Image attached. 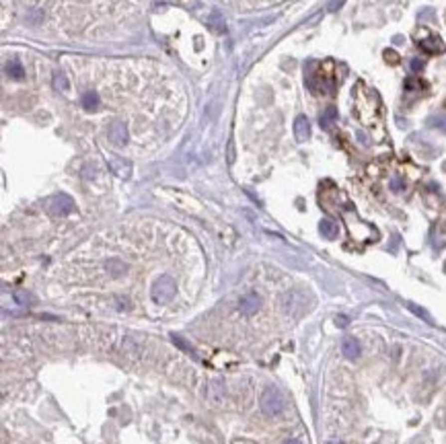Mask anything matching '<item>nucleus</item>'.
Wrapping results in <instances>:
<instances>
[{
  "instance_id": "f257e3e1",
  "label": "nucleus",
  "mask_w": 446,
  "mask_h": 444,
  "mask_svg": "<svg viewBox=\"0 0 446 444\" xmlns=\"http://www.w3.org/2000/svg\"><path fill=\"white\" fill-rule=\"evenodd\" d=\"M175 292H177V286H175V280L171 276H159L152 284V298L159 304L171 302L175 298Z\"/></svg>"
},
{
  "instance_id": "f03ea898",
  "label": "nucleus",
  "mask_w": 446,
  "mask_h": 444,
  "mask_svg": "<svg viewBox=\"0 0 446 444\" xmlns=\"http://www.w3.org/2000/svg\"><path fill=\"white\" fill-rule=\"evenodd\" d=\"M259 405H261V412L265 416H278V414H282V409H284V399H282V395H280L278 389L267 387L261 393Z\"/></svg>"
},
{
  "instance_id": "7ed1b4c3",
  "label": "nucleus",
  "mask_w": 446,
  "mask_h": 444,
  "mask_svg": "<svg viewBox=\"0 0 446 444\" xmlns=\"http://www.w3.org/2000/svg\"><path fill=\"white\" fill-rule=\"evenodd\" d=\"M72 210H74V202H72L70 196L58 194V196H54V198L49 200V212H51V214H56V216H66V214H70Z\"/></svg>"
},
{
  "instance_id": "20e7f679",
  "label": "nucleus",
  "mask_w": 446,
  "mask_h": 444,
  "mask_svg": "<svg viewBox=\"0 0 446 444\" xmlns=\"http://www.w3.org/2000/svg\"><path fill=\"white\" fill-rule=\"evenodd\" d=\"M259 306H261V298L257 292H249L238 300V311H241V315H255L259 311Z\"/></svg>"
},
{
  "instance_id": "39448f33",
  "label": "nucleus",
  "mask_w": 446,
  "mask_h": 444,
  "mask_svg": "<svg viewBox=\"0 0 446 444\" xmlns=\"http://www.w3.org/2000/svg\"><path fill=\"white\" fill-rule=\"evenodd\" d=\"M109 142L113 146H119V148L128 144V128H126V124L115 122V124L109 126Z\"/></svg>"
},
{
  "instance_id": "423d86ee",
  "label": "nucleus",
  "mask_w": 446,
  "mask_h": 444,
  "mask_svg": "<svg viewBox=\"0 0 446 444\" xmlns=\"http://www.w3.org/2000/svg\"><path fill=\"white\" fill-rule=\"evenodd\" d=\"M294 136L298 142L308 140V136H311V124H308V119L304 115H298L294 119Z\"/></svg>"
},
{
  "instance_id": "0eeeda50",
  "label": "nucleus",
  "mask_w": 446,
  "mask_h": 444,
  "mask_svg": "<svg viewBox=\"0 0 446 444\" xmlns=\"http://www.w3.org/2000/svg\"><path fill=\"white\" fill-rule=\"evenodd\" d=\"M420 47L424 49V52H428V54H442V52H444V43H442V39L436 37V35H432V37H428V39L420 41Z\"/></svg>"
},
{
  "instance_id": "6e6552de",
  "label": "nucleus",
  "mask_w": 446,
  "mask_h": 444,
  "mask_svg": "<svg viewBox=\"0 0 446 444\" xmlns=\"http://www.w3.org/2000/svg\"><path fill=\"white\" fill-rule=\"evenodd\" d=\"M341 352H344V356L348 358V360H356V358L360 356V344L354 337H346L344 341H341Z\"/></svg>"
},
{
  "instance_id": "1a4fd4ad",
  "label": "nucleus",
  "mask_w": 446,
  "mask_h": 444,
  "mask_svg": "<svg viewBox=\"0 0 446 444\" xmlns=\"http://www.w3.org/2000/svg\"><path fill=\"white\" fill-rule=\"evenodd\" d=\"M208 397L212 403H220L222 397H224V387H222V383L218 379H214L210 385H208Z\"/></svg>"
},
{
  "instance_id": "9d476101",
  "label": "nucleus",
  "mask_w": 446,
  "mask_h": 444,
  "mask_svg": "<svg viewBox=\"0 0 446 444\" xmlns=\"http://www.w3.org/2000/svg\"><path fill=\"white\" fill-rule=\"evenodd\" d=\"M319 230H321V234H323V236H327V238H335V236H337V232H339L337 224H335L333 220H329V218L321 220V224H319Z\"/></svg>"
},
{
  "instance_id": "9b49d317",
  "label": "nucleus",
  "mask_w": 446,
  "mask_h": 444,
  "mask_svg": "<svg viewBox=\"0 0 446 444\" xmlns=\"http://www.w3.org/2000/svg\"><path fill=\"white\" fill-rule=\"evenodd\" d=\"M111 167H113V171H115V173H117L119 177H122V179L130 177V173H132L130 163H126V161H122V159H111Z\"/></svg>"
},
{
  "instance_id": "f8f14e48",
  "label": "nucleus",
  "mask_w": 446,
  "mask_h": 444,
  "mask_svg": "<svg viewBox=\"0 0 446 444\" xmlns=\"http://www.w3.org/2000/svg\"><path fill=\"white\" fill-rule=\"evenodd\" d=\"M80 103H82V107L87 109V111H95L97 107H99V95L97 93H84L82 95V99H80Z\"/></svg>"
},
{
  "instance_id": "ddd939ff",
  "label": "nucleus",
  "mask_w": 446,
  "mask_h": 444,
  "mask_svg": "<svg viewBox=\"0 0 446 444\" xmlns=\"http://www.w3.org/2000/svg\"><path fill=\"white\" fill-rule=\"evenodd\" d=\"M335 119H337V111H335V107H327V109L323 111V115H321V119H319V124H321V128L329 130V128L333 126Z\"/></svg>"
},
{
  "instance_id": "4468645a",
  "label": "nucleus",
  "mask_w": 446,
  "mask_h": 444,
  "mask_svg": "<svg viewBox=\"0 0 446 444\" xmlns=\"http://www.w3.org/2000/svg\"><path fill=\"white\" fill-rule=\"evenodd\" d=\"M4 70H6V74H8L10 78H16V80H19V78H23V76H25V70H23V66H21V62H14V60L6 64V68H4Z\"/></svg>"
},
{
  "instance_id": "2eb2a0df",
  "label": "nucleus",
  "mask_w": 446,
  "mask_h": 444,
  "mask_svg": "<svg viewBox=\"0 0 446 444\" xmlns=\"http://www.w3.org/2000/svg\"><path fill=\"white\" fill-rule=\"evenodd\" d=\"M208 25L216 31V33H222V31H226V23H224V19H222V14L220 12H212L210 14V19H208Z\"/></svg>"
},
{
  "instance_id": "dca6fc26",
  "label": "nucleus",
  "mask_w": 446,
  "mask_h": 444,
  "mask_svg": "<svg viewBox=\"0 0 446 444\" xmlns=\"http://www.w3.org/2000/svg\"><path fill=\"white\" fill-rule=\"evenodd\" d=\"M107 269H109L111 276H119V274H124V271H126V265L119 259H111V261H107Z\"/></svg>"
},
{
  "instance_id": "f3484780",
  "label": "nucleus",
  "mask_w": 446,
  "mask_h": 444,
  "mask_svg": "<svg viewBox=\"0 0 446 444\" xmlns=\"http://www.w3.org/2000/svg\"><path fill=\"white\" fill-rule=\"evenodd\" d=\"M407 309H409V311H414V313H416V315H418L420 319H424V321H428V323H432V317L428 315V311L420 309L418 304H414V302H407Z\"/></svg>"
},
{
  "instance_id": "a211bd4d",
  "label": "nucleus",
  "mask_w": 446,
  "mask_h": 444,
  "mask_svg": "<svg viewBox=\"0 0 446 444\" xmlns=\"http://www.w3.org/2000/svg\"><path fill=\"white\" fill-rule=\"evenodd\" d=\"M54 84H56V89L62 91V93L68 91V80H66V76H64L62 72H56V76H54Z\"/></svg>"
},
{
  "instance_id": "6ab92c4d",
  "label": "nucleus",
  "mask_w": 446,
  "mask_h": 444,
  "mask_svg": "<svg viewBox=\"0 0 446 444\" xmlns=\"http://www.w3.org/2000/svg\"><path fill=\"white\" fill-rule=\"evenodd\" d=\"M430 124L446 134V115H436V117H432V119H430Z\"/></svg>"
},
{
  "instance_id": "aec40b11",
  "label": "nucleus",
  "mask_w": 446,
  "mask_h": 444,
  "mask_svg": "<svg viewBox=\"0 0 446 444\" xmlns=\"http://www.w3.org/2000/svg\"><path fill=\"white\" fill-rule=\"evenodd\" d=\"M171 339H173V341H175V344H177V346H179L181 350H185V352H192V354H194L192 346H190V344H187V341H185V339H183L181 335H175V333H173V335H171Z\"/></svg>"
},
{
  "instance_id": "412c9836",
  "label": "nucleus",
  "mask_w": 446,
  "mask_h": 444,
  "mask_svg": "<svg viewBox=\"0 0 446 444\" xmlns=\"http://www.w3.org/2000/svg\"><path fill=\"white\" fill-rule=\"evenodd\" d=\"M344 2H346V0H329L327 10H329V12H335V10H339L341 6H344Z\"/></svg>"
},
{
  "instance_id": "4be33fe9",
  "label": "nucleus",
  "mask_w": 446,
  "mask_h": 444,
  "mask_svg": "<svg viewBox=\"0 0 446 444\" xmlns=\"http://www.w3.org/2000/svg\"><path fill=\"white\" fill-rule=\"evenodd\" d=\"M409 66H411V70H414V72H420L422 68H424V62H422L420 58H414V60L409 62Z\"/></svg>"
},
{
  "instance_id": "5701e85b",
  "label": "nucleus",
  "mask_w": 446,
  "mask_h": 444,
  "mask_svg": "<svg viewBox=\"0 0 446 444\" xmlns=\"http://www.w3.org/2000/svg\"><path fill=\"white\" fill-rule=\"evenodd\" d=\"M385 58H387L391 64H397V62H399V56H397L395 52H393V49H387V52H385Z\"/></svg>"
},
{
  "instance_id": "b1692460",
  "label": "nucleus",
  "mask_w": 446,
  "mask_h": 444,
  "mask_svg": "<svg viewBox=\"0 0 446 444\" xmlns=\"http://www.w3.org/2000/svg\"><path fill=\"white\" fill-rule=\"evenodd\" d=\"M391 190H393V192H401V190H403V181H401L399 177H395V179L391 181Z\"/></svg>"
},
{
  "instance_id": "393cba45",
  "label": "nucleus",
  "mask_w": 446,
  "mask_h": 444,
  "mask_svg": "<svg viewBox=\"0 0 446 444\" xmlns=\"http://www.w3.org/2000/svg\"><path fill=\"white\" fill-rule=\"evenodd\" d=\"M14 296H16V300H19L21 304H29V302H31V296H29V294H25V292H16Z\"/></svg>"
},
{
  "instance_id": "a878e982",
  "label": "nucleus",
  "mask_w": 446,
  "mask_h": 444,
  "mask_svg": "<svg viewBox=\"0 0 446 444\" xmlns=\"http://www.w3.org/2000/svg\"><path fill=\"white\" fill-rule=\"evenodd\" d=\"M335 323H337V325H339V327H346V325H348V317H344V315H339V317L335 319Z\"/></svg>"
},
{
  "instance_id": "bb28decb",
  "label": "nucleus",
  "mask_w": 446,
  "mask_h": 444,
  "mask_svg": "<svg viewBox=\"0 0 446 444\" xmlns=\"http://www.w3.org/2000/svg\"><path fill=\"white\" fill-rule=\"evenodd\" d=\"M117 306H119V309H130V302H128V300H122V298H119V300H117Z\"/></svg>"
},
{
  "instance_id": "cd10ccee",
  "label": "nucleus",
  "mask_w": 446,
  "mask_h": 444,
  "mask_svg": "<svg viewBox=\"0 0 446 444\" xmlns=\"http://www.w3.org/2000/svg\"><path fill=\"white\" fill-rule=\"evenodd\" d=\"M284 444H302V442H300V440H294V438H290V440H286Z\"/></svg>"
}]
</instances>
